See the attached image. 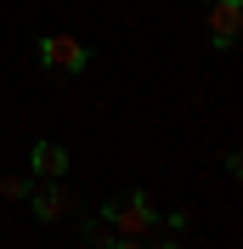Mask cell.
I'll use <instances>...</instances> for the list:
<instances>
[{"instance_id":"1","label":"cell","mask_w":243,"mask_h":249,"mask_svg":"<svg viewBox=\"0 0 243 249\" xmlns=\"http://www.w3.org/2000/svg\"><path fill=\"white\" fill-rule=\"evenodd\" d=\"M102 221H107L119 238H158V232H164V215L153 210L147 193H124V198L102 204Z\"/></svg>"},{"instance_id":"2","label":"cell","mask_w":243,"mask_h":249,"mask_svg":"<svg viewBox=\"0 0 243 249\" xmlns=\"http://www.w3.org/2000/svg\"><path fill=\"white\" fill-rule=\"evenodd\" d=\"M34 57L46 62L51 74H85V62H91V51L79 46L74 34H40V46H34Z\"/></svg>"},{"instance_id":"3","label":"cell","mask_w":243,"mask_h":249,"mask_svg":"<svg viewBox=\"0 0 243 249\" xmlns=\"http://www.w3.org/2000/svg\"><path fill=\"white\" fill-rule=\"evenodd\" d=\"M243 34V0H209V46L232 51Z\"/></svg>"},{"instance_id":"4","label":"cell","mask_w":243,"mask_h":249,"mask_svg":"<svg viewBox=\"0 0 243 249\" xmlns=\"http://www.w3.org/2000/svg\"><path fill=\"white\" fill-rule=\"evenodd\" d=\"M29 210H34V221H46V227H57V221L68 215V210H74V193H68L62 181H40V187L29 193Z\"/></svg>"},{"instance_id":"5","label":"cell","mask_w":243,"mask_h":249,"mask_svg":"<svg viewBox=\"0 0 243 249\" xmlns=\"http://www.w3.org/2000/svg\"><path fill=\"white\" fill-rule=\"evenodd\" d=\"M29 164L40 181H62V170H68V147H57V142H34L29 147Z\"/></svg>"},{"instance_id":"6","label":"cell","mask_w":243,"mask_h":249,"mask_svg":"<svg viewBox=\"0 0 243 249\" xmlns=\"http://www.w3.org/2000/svg\"><path fill=\"white\" fill-rule=\"evenodd\" d=\"M79 238H85V244H91V249H107V244H113V238H119V232H113L107 221H79Z\"/></svg>"},{"instance_id":"7","label":"cell","mask_w":243,"mask_h":249,"mask_svg":"<svg viewBox=\"0 0 243 249\" xmlns=\"http://www.w3.org/2000/svg\"><path fill=\"white\" fill-rule=\"evenodd\" d=\"M0 198H6V204H23V198H29V181H23V176H0Z\"/></svg>"},{"instance_id":"8","label":"cell","mask_w":243,"mask_h":249,"mask_svg":"<svg viewBox=\"0 0 243 249\" xmlns=\"http://www.w3.org/2000/svg\"><path fill=\"white\" fill-rule=\"evenodd\" d=\"M107 249H147V238H113Z\"/></svg>"},{"instance_id":"9","label":"cell","mask_w":243,"mask_h":249,"mask_svg":"<svg viewBox=\"0 0 243 249\" xmlns=\"http://www.w3.org/2000/svg\"><path fill=\"white\" fill-rule=\"evenodd\" d=\"M147 249H181V244H175V238H158V244H147Z\"/></svg>"},{"instance_id":"10","label":"cell","mask_w":243,"mask_h":249,"mask_svg":"<svg viewBox=\"0 0 243 249\" xmlns=\"http://www.w3.org/2000/svg\"><path fill=\"white\" fill-rule=\"evenodd\" d=\"M198 6H209V0H198Z\"/></svg>"}]
</instances>
